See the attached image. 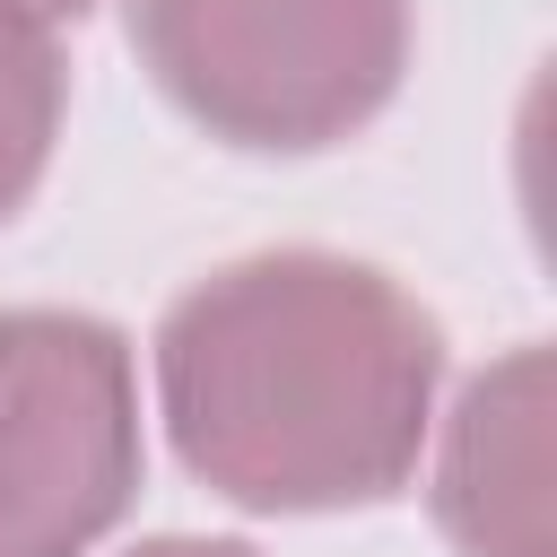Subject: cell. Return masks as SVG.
<instances>
[{"label":"cell","instance_id":"6","mask_svg":"<svg viewBox=\"0 0 557 557\" xmlns=\"http://www.w3.org/2000/svg\"><path fill=\"white\" fill-rule=\"evenodd\" d=\"M131 557H252L244 540H139Z\"/></svg>","mask_w":557,"mask_h":557},{"label":"cell","instance_id":"4","mask_svg":"<svg viewBox=\"0 0 557 557\" xmlns=\"http://www.w3.org/2000/svg\"><path fill=\"white\" fill-rule=\"evenodd\" d=\"M548 348L522 339L461 383L435 444V522L453 557H548Z\"/></svg>","mask_w":557,"mask_h":557},{"label":"cell","instance_id":"3","mask_svg":"<svg viewBox=\"0 0 557 557\" xmlns=\"http://www.w3.org/2000/svg\"><path fill=\"white\" fill-rule=\"evenodd\" d=\"M139 487L131 339L96 313H0V557H87Z\"/></svg>","mask_w":557,"mask_h":557},{"label":"cell","instance_id":"2","mask_svg":"<svg viewBox=\"0 0 557 557\" xmlns=\"http://www.w3.org/2000/svg\"><path fill=\"white\" fill-rule=\"evenodd\" d=\"M131 52L209 139L313 157L392 104L409 0H131Z\"/></svg>","mask_w":557,"mask_h":557},{"label":"cell","instance_id":"5","mask_svg":"<svg viewBox=\"0 0 557 557\" xmlns=\"http://www.w3.org/2000/svg\"><path fill=\"white\" fill-rule=\"evenodd\" d=\"M61 104H70V61H61V26L0 0V226L35 200L52 139H61Z\"/></svg>","mask_w":557,"mask_h":557},{"label":"cell","instance_id":"7","mask_svg":"<svg viewBox=\"0 0 557 557\" xmlns=\"http://www.w3.org/2000/svg\"><path fill=\"white\" fill-rule=\"evenodd\" d=\"M17 9H35V17H52V26H70V17H87L96 0H17Z\"/></svg>","mask_w":557,"mask_h":557},{"label":"cell","instance_id":"1","mask_svg":"<svg viewBox=\"0 0 557 557\" xmlns=\"http://www.w3.org/2000/svg\"><path fill=\"white\" fill-rule=\"evenodd\" d=\"M444 383L435 313L348 252H252L157 322V409L244 513H348L409 487Z\"/></svg>","mask_w":557,"mask_h":557}]
</instances>
